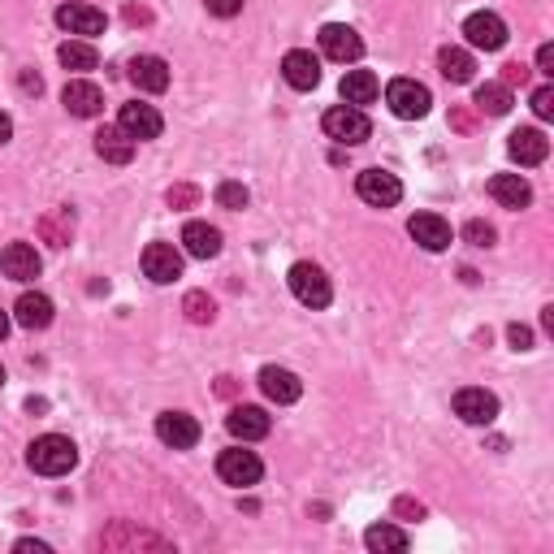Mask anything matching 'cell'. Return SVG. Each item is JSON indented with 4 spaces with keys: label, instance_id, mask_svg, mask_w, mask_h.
<instances>
[{
    "label": "cell",
    "instance_id": "6da1fadb",
    "mask_svg": "<svg viewBox=\"0 0 554 554\" xmlns=\"http://www.w3.org/2000/svg\"><path fill=\"white\" fill-rule=\"evenodd\" d=\"M26 464H31L39 477H65V472L78 464V446L70 438H61V433H44V438L31 442Z\"/></svg>",
    "mask_w": 554,
    "mask_h": 554
},
{
    "label": "cell",
    "instance_id": "7a4b0ae2",
    "mask_svg": "<svg viewBox=\"0 0 554 554\" xmlns=\"http://www.w3.org/2000/svg\"><path fill=\"white\" fill-rule=\"evenodd\" d=\"M290 290H295V299L303 308H329V299H334V286H329V277L321 265H312V260H299V265H290Z\"/></svg>",
    "mask_w": 554,
    "mask_h": 554
},
{
    "label": "cell",
    "instance_id": "3957f363",
    "mask_svg": "<svg viewBox=\"0 0 554 554\" xmlns=\"http://www.w3.org/2000/svg\"><path fill=\"white\" fill-rule=\"evenodd\" d=\"M386 104H390L394 117H403V122H416V117L429 113L433 96H429L425 83H416V78H394V83L386 87Z\"/></svg>",
    "mask_w": 554,
    "mask_h": 554
},
{
    "label": "cell",
    "instance_id": "277c9868",
    "mask_svg": "<svg viewBox=\"0 0 554 554\" xmlns=\"http://www.w3.org/2000/svg\"><path fill=\"white\" fill-rule=\"evenodd\" d=\"M355 191H360V200L373 204V208H394L403 200V182L394 174H386V169H364V174L355 178Z\"/></svg>",
    "mask_w": 554,
    "mask_h": 554
},
{
    "label": "cell",
    "instance_id": "5b68a950",
    "mask_svg": "<svg viewBox=\"0 0 554 554\" xmlns=\"http://www.w3.org/2000/svg\"><path fill=\"white\" fill-rule=\"evenodd\" d=\"M325 135L338 139V143H364L373 135V122H368L355 104H338V109L325 113Z\"/></svg>",
    "mask_w": 554,
    "mask_h": 554
},
{
    "label": "cell",
    "instance_id": "8992f818",
    "mask_svg": "<svg viewBox=\"0 0 554 554\" xmlns=\"http://www.w3.org/2000/svg\"><path fill=\"white\" fill-rule=\"evenodd\" d=\"M260 472H265V464L256 459V451H239V446H234V451H221V459H217V477L226 485H239V490L256 485Z\"/></svg>",
    "mask_w": 554,
    "mask_h": 554
},
{
    "label": "cell",
    "instance_id": "52a82bcc",
    "mask_svg": "<svg viewBox=\"0 0 554 554\" xmlns=\"http://www.w3.org/2000/svg\"><path fill=\"white\" fill-rule=\"evenodd\" d=\"M143 273H148L156 286L178 282L182 277V252L174 243H148L143 247Z\"/></svg>",
    "mask_w": 554,
    "mask_h": 554
},
{
    "label": "cell",
    "instance_id": "ba28073f",
    "mask_svg": "<svg viewBox=\"0 0 554 554\" xmlns=\"http://www.w3.org/2000/svg\"><path fill=\"white\" fill-rule=\"evenodd\" d=\"M156 438L174 451H191L200 442V420L187 416V412H161L156 416Z\"/></svg>",
    "mask_w": 554,
    "mask_h": 554
},
{
    "label": "cell",
    "instance_id": "9c48e42d",
    "mask_svg": "<svg viewBox=\"0 0 554 554\" xmlns=\"http://www.w3.org/2000/svg\"><path fill=\"white\" fill-rule=\"evenodd\" d=\"M321 52L329 61H342V65H351V61H360L364 57V39L351 31V26H342V22H329L321 26Z\"/></svg>",
    "mask_w": 554,
    "mask_h": 554
},
{
    "label": "cell",
    "instance_id": "30bf717a",
    "mask_svg": "<svg viewBox=\"0 0 554 554\" xmlns=\"http://www.w3.org/2000/svg\"><path fill=\"white\" fill-rule=\"evenodd\" d=\"M464 35H468V44L472 48H485V52H498L507 44V22L498 18V13H472V18L464 22Z\"/></svg>",
    "mask_w": 554,
    "mask_h": 554
},
{
    "label": "cell",
    "instance_id": "8fae6325",
    "mask_svg": "<svg viewBox=\"0 0 554 554\" xmlns=\"http://www.w3.org/2000/svg\"><path fill=\"white\" fill-rule=\"evenodd\" d=\"M455 416L468 420V425H490V420L498 416V399L481 386H464L455 394Z\"/></svg>",
    "mask_w": 554,
    "mask_h": 554
},
{
    "label": "cell",
    "instance_id": "7c38bea8",
    "mask_svg": "<svg viewBox=\"0 0 554 554\" xmlns=\"http://www.w3.org/2000/svg\"><path fill=\"white\" fill-rule=\"evenodd\" d=\"M61 104H65V113H74V117H96L104 109V91L96 83H87V78H70L61 91Z\"/></svg>",
    "mask_w": 554,
    "mask_h": 554
},
{
    "label": "cell",
    "instance_id": "4fadbf2b",
    "mask_svg": "<svg viewBox=\"0 0 554 554\" xmlns=\"http://www.w3.org/2000/svg\"><path fill=\"white\" fill-rule=\"evenodd\" d=\"M117 126H122L130 139H156L165 130L161 113H156L152 104H122V113H117Z\"/></svg>",
    "mask_w": 554,
    "mask_h": 554
},
{
    "label": "cell",
    "instance_id": "5bb4252c",
    "mask_svg": "<svg viewBox=\"0 0 554 554\" xmlns=\"http://www.w3.org/2000/svg\"><path fill=\"white\" fill-rule=\"evenodd\" d=\"M0 273H5L9 282H35L39 277V252L31 243H9L5 252H0Z\"/></svg>",
    "mask_w": 554,
    "mask_h": 554
},
{
    "label": "cell",
    "instance_id": "9a60e30c",
    "mask_svg": "<svg viewBox=\"0 0 554 554\" xmlns=\"http://www.w3.org/2000/svg\"><path fill=\"white\" fill-rule=\"evenodd\" d=\"M407 234H412L425 252H446V247H451V226H446L438 213H416L407 221Z\"/></svg>",
    "mask_w": 554,
    "mask_h": 554
},
{
    "label": "cell",
    "instance_id": "2e32d148",
    "mask_svg": "<svg viewBox=\"0 0 554 554\" xmlns=\"http://www.w3.org/2000/svg\"><path fill=\"white\" fill-rule=\"evenodd\" d=\"M282 78L295 91H312L321 83V61H316L308 48H295V52H286V61H282Z\"/></svg>",
    "mask_w": 554,
    "mask_h": 554
},
{
    "label": "cell",
    "instance_id": "e0dca14e",
    "mask_svg": "<svg viewBox=\"0 0 554 554\" xmlns=\"http://www.w3.org/2000/svg\"><path fill=\"white\" fill-rule=\"evenodd\" d=\"M57 26L61 31H70L78 39H91L104 31V13L96 5H61L57 9Z\"/></svg>",
    "mask_w": 554,
    "mask_h": 554
},
{
    "label": "cell",
    "instance_id": "ac0fdd59",
    "mask_svg": "<svg viewBox=\"0 0 554 554\" xmlns=\"http://www.w3.org/2000/svg\"><path fill=\"white\" fill-rule=\"evenodd\" d=\"M507 152H511V161H520V165H542L546 156H550V139L537 126H524V130L511 135Z\"/></svg>",
    "mask_w": 554,
    "mask_h": 554
},
{
    "label": "cell",
    "instance_id": "d6986e66",
    "mask_svg": "<svg viewBox=\"0 0 554 554\" xmlns=\"http://www.w3.org/2000/svg\"><path fill=\"white\" fill-rule=\"evenodd\" d=\"M260 390H265L273 403H295L299 394H303V381L290 373V368L269 364V368H260Z\"/></svg>",
    "mask_w": 554,
    "mask_h": 554
},
{
    "label": "cell",
    "instance_id": "ffe728a7",
    "mask_svg": "<svg viewBox=\"0 0 554 554\" xmlns=\"http://www.w3.org/2000/svg\"><path fill=\"white\" fill-rule=\"evenodd\" d=\"M182 247H187L195 260H213L221 252V230L208 226V221H187V226H182Z\"/></svg>",
    "mask_w": 554,
    "mask_h": 554
},
{
    "label": "cell",
    "instance_id": "44dd1931",
    "mask_svg": "<svg viewBox=\"0 0 554 554\" xmlns=\"http://www.w3.org/2000/svg\"><path fill=\"white\" fill-rule=\"evenodd\" d=\"M226 429L239 442H260L269 433V416H265V407H234L226 416Z\"/></svg>",
    "mask_w": 554,
    "mask_h": 554
},
{
    "label": "cell",
    "instance_id": "7402d4cb",
    "mask_svg": "<svg viewBox=\"0 0 554 554\" xmlns=\"http://www.w3.org/2000/svg\"><path fill=\"white\" fill-rule=\"evenodd\" d=\"M13 321L22 329H48L52 325V299L39 295V290H26V295L13 303Z\"/></svg>",
    "mask_w": 554,
    "mask_h": 554
},
{
    "label": "cell",
    "instance_id": "603a6c76",
    "mask_svg": "<svg viewBox=\"0 0 554 554\" xmlns=\"http://www.w3.org/2000/svg\"><path fill=\"white\" fill-rule=\"evenodd\" d=\"M130 83L139 91H152V96H161L169 87V65L161 57H135L130 61Z\"/></svg>",
    "mask_w": 554,
    "mask_h": 554
},
{
    "label": "cell",
    "instance_id": "cb8c5ba5",
    "mask_svg": "<svg viewBox=\"0 0 554 554\" xmlns=\"http://www.w3.org/2000/svg\"><path fill=\"white\" fill-rule=\"evenodd\" d=\"M490 195L503 208H529L533 204V187L520 174H494L490 178Z\"/></svg>",
    "mask_w": 554,
    "mask_h": 554
},
{
    "label": "cell",
    "instance_id": "d4e9b609",
    "mask_svg": "<svg viewBox=\"0 0 554 554\" xmlns=\"http://www.w3.org/2000/svg\"><path fill=\"white\" fill-rule=\"evenodd\" d=\"M96 152H100V161H109V165H126L130 156H135V139H130L122 126H104L96 135Z\"/></svg>",
    "mask_w": 554,
    "mask_h": 554
},
{
    "label": "cell",
    "instance_id": "484cf974",
    "mask_svg": "<svg viewBox=\"0 0 554 554\" xmlns=\"http://www.w3.org/2000/svg\"><path fill=\"white\" fill-rule=\"evenodd\" d=\"M377 96H381V83H377L373 70H347L342 74V100L347 104L360 109V104H373Z\"/></svg>",
    "mask_w": 554,
    "mask_h": 554
},
{
    "label": "cell",
    "instance_id": "4316f807",
    "mask_svg": "<svg viewBox=\"0 0 554 554\" xmlns=\"http://www.w3.org/2000/svg\"><path fill=\"white\" fill-rule=\"evenodd\" d=\"M438 70L446 83H472V70H477V61H472V52L468 48H442L438 52Z\"/></svg>",
    "mask_w": 554,
    "mask_h": 554
},
{
    "label": "cell",
    "instance_id": "83f0119b",
    "mask_svg": "<svg viewBox=\"0 0 554 554\" xmlns=\"http://www.w3.org/2000/svg\"><path fill=\"white\" fill-rule=\"evenodd\" d=\"M57 57H61V65H65V70H74V74H87V70H96V65H100L96 48H91L87 39H65Z\"/></svg>",
    "mask_w": 554,
    "mask_h": 554
},
{
    "label": "cell",
    "instance_id": "f1b7e54d",
    "mask_svg": "<svg viewBox=\"0 0 554 554\" xmlns=\"http://www.w3.org/2000/svg\"><path fill=\"white\" fill-rule=\"evenodd\" d=\"M477 109L490 113V117L511 113V87L507 83H481L477 87Z\"/></svg>",
    "mask_w": 554,
    "mask_h": 554
},
{
    "label": "cell",
    "instance_id": "f546056e",
    "mask_svg": "<svg viewBox=\"0 0 554 554\" xmlns=\"http://www.w3.org/2000/svg\"><path fill=\"white\" fill-rule=\"evenodd\" d=\"M364 546L368 550H407V533L403 529H394V524H373V529L364 533Z\"/></svg>",
    "mask_w": 554,
    "mask_h": 554
},
{
    "label": "cell",
    "instance_id": "4dcf8cb0",
    "mask_svg": "<svg viewBox=\"0 0 554 554\" xmlns=\"http://www.w3.org/2000/svg\"><path fill=\"white\" fill-rule=\"evenodd\" d=\"M39 230H44V239H48L52 247H65V243H70V234H74L70 208H61V213H48L44 221H39Z\"/></svg>",
    "mask_w": 554,
    "mask_h": 554
},
{
    "label": "cell",
    "instance_id": "1f68e13d",
    "mask_svg": "<svg viewBox=\"0 0 554 554\" xmlns=\"http://www.w3.org/2000/svg\"><path fill=\"white\" fill-rule=\"evenodd\" d=\"M182 312H187V321H195V325H208L217 316V303L204 295V290H191L187 299H182Z\"/></svg>",
    "mask_w": 554,
    "mask_h": 554
},
{
    "label": "cell",
    "instance_id": "d6a6232c",
    "mask_svg": "<svg viewBox=\"0 0 554 554\" xmlns=\"http://www.w3.org/2000/svg\"><path fill=\"white\" fill-rule=\"evenodd\" d=\"M247 200H252V195H247L243 182H221V187H217V204H221V208H230V213L247 208Z\"/></svg>",
    "mask_w": 554,
    "mask_h": 554
},
{
    "label": "cell",
    "instance_id": "836d02e7",
    "mask_svg": "<svg viewBox=\"0 0 554 554\" xmlns=\"http://www.w3.org/2000/svg\"><path fill=\"white\" fill-rule=\"evenodd\" d=\"M464 239L472 247H494V226H485V221H468L464 226Z\"/></svg>",
    "mask_w": 554,
    "mask_h": 554
},
{
    "label": "cell",
    "instance_id": "e575fe53",
    "mask_svg": "<svg viewBox=\"0 0 554 554\" xmlns=\"http://www.w3.org/2000/svg\"><path fill=\"white\" fill-rule=\"evenodd\" d=\"M533 113L542 117V122H546V117H554V87L550 83L533 91Z\"/></svg>",
    "mask_w": 554,
    "mask_h": 554
},
{
    "label": "cell",
    "instance_id": "d590c367",
    "mask_svg": "<svg viewBox=\"0 0 554 554\" xmlns=\"http://www.w3.org/2000/svg\"><path fill=\"white\" fill-rule=\"evenodd\" d=\"M165 200H169V208H191L195 200H200V191L195 187H169Z\"/></svg>",
    "mask_w": 554,
    "mask_h": 554
},
{
    "label": "cell",
    "instance_id": "8d00e7d4",
    "mask_svg": "<svg viewBox=\"0 0 554 554\" xmlns=\"http://www.w3.org/2000/svg\"><path fill=\"white\" fill-rule=\"evenodd\" d=\"M208 13H217V18H234V13H243V0H204Z\"/></svg>",
    "mask_w": 554,
    "mask_h": 554
},
{
    "label": "cell",
    "instance_id": "74e56055",
    "mask_svg": "<svg viewBox=\"0 0 554 554\" xmlns=\"http://www.w3.org/2000/svg\"><path fill=\"white\" fill-rule=\"evenodd\" d=\"M507 338H511V347H516V351H529L533 347V329L529 325H511Z\"/></svg>",
    "mask_w": 554,
    "mask_h": 554
},
{
    "label": "cell",
    "instance_id": "f35d334b",
    "mask_svg": "<svg viewBox=\"0 0 554 554\" xmlns=\"http://www.w3.org/2000/svg\"><path fill=\"white\" fill-rule=\"evenodd\" d=\"M537 70H542L546 78H554V44H542V48H537Z\"/></svg>",
    "mask_w": 554,
    "mask_h": 554
},
{
    "label": "cell",
    "instance_id": "ab89813d",
    "mask_svg": "<svg viewBox=\"0 0 554 554\" xmlns=\"http://www.w3.org/2000/svg\"><path fill=\"white\" fill-rule=\"evenodd\" d=\"M529 78V65H520V61H511V65H503V83L511 87V83H524Z\"/></svg>",
    "mask_w": 554,
    "mask_h": 554
},
{
    "label": "cell",
    "instance_id": "60d3db41",
    "mask_svg": "<svg viewBox=\"0 0 554 554\" xmlns=\"http://www.w3.org/2000/svg\"><path fill=\"white\" fill-rule=\"evenodd\" d=\"M18 83H22V91H31V96H39V91H44V78H39V74H31V70H22V78H18Z\"/></svg>",
    "mask_w": 554,
    "mask_h": 554
},
{
    "label": "cell",
    "instance_id": "b9f144b4",
    "mask_svg": "<svg viewBox=\"0 0 554 554\" xmlns=\"http://www.w3.org/2000/svg\"><path fill=\"white\" fill-rule=\"evenodd\" d=\"M394 511H399V516H425V507H420V503H412V498H399V503H394Z\"/></svg>",
    "mask_w": 554,
    "mask_h": 554
},
{
    "label": "cell",
    "instance_id": "7bdbcfd3",
    "mask_svg": "<svg viewBox=\"0 0 554 554\" xmlns=\"http://www.w3.org/2000/svg\"><path fill=\"white\" fill-rule=\"evenodd\" d=\"M13 550H18V554H48V546L44 542H31V537H22V542L13 546Z\"/></svg>",
    "mask_w": 554,
    "mask_h": 554
},
{
    "label": "cell",
    "instance_id": "ee69618b",
    "mask_svg": "<svg viewBox=\"0 0 554 554\" xmlns=\"http://www.w3.org/2000/svg\"><path fill=\"white\" fill-rule=\"evenodd\" d=\"M9 135H13V122H9L5 113H0V148H5V143H9Z\"/></svg>",
    "mask_w": 554,
    "mask_h": 554
},
{
    "label": "cell",
    "instance_id": "f6af8a7d",
    "mask_svg": "<svg viewBox=\"0 0 554 554\" xmlns=\"http://www.w3.org/2000/svg\"><path fill=\"white\" fill-rule=\"evenodd\" d=\"M451 122H455L459 130H472V117H468L464 109H455V113H451Z\"/></svg>",
    "mask_w": 554,
    "mask_h": 554
},
{
    "label": "cell",
    "instance_id": "bcb514c9",
    "mask_svg": "<svg viewBox=\"0 0 554 554\" xmlns=\"http://www.w3.org/2000/svg\"><path fill=\"white\" fill-rule=\"evenodd\" d=\"M126 18H130V22H148V9H135V5H130Z\"/></svg>",
    "mask_w": 554,
    "mask_h": 554
},
{
    "label": "cell",
    "instance_id": "7dc6e473",
    "mask_svg": "<svg viewBox=\"0 0 554 554\" xmlns=\"http://www.w3.org/2000/svg\"><path fill=\"white\" fill-rule=\"evenodd\" d=\"M217 394H234V377H221L217 381Z\"/></svg>",
    "mask_w": 554,
    "mask_h": 554
},
{
    "label": "cell",
    "instance_id": "c3c4849f",
    "mask_svg": "<svg viewBox=\"0 0 554 554\" xmlns=\"http://www.w3.org/2000/svg\"><path fill=\"white\" fill-rule=\"evenodd\" d=\"M5 334H9V316L0 312V338H5Z\"/></svg>",
    "mask_w": 554,
    "mask_h": 554
},
{
    "label": "cell",
    "instance_id": "681fc988",
    "mask_svg": "<svg viewBox=\"0 0 554 554\" xmlns=\"http://www.w3.org/2000/svg\"><path fill=\"white\" fill-rule=\"evenodd\" d=\"M0 386H5V368H0Z\"/></svg>",
    "mask_w": 554,
    "mask_h": 554
}]
</instances>
